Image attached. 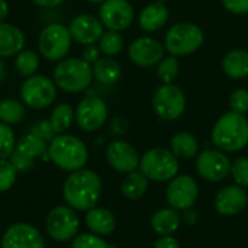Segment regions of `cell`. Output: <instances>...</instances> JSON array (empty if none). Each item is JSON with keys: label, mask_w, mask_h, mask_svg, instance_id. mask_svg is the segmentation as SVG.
<instances>
[{"label": "cell", "mask_w": 248, "mask_h": 248, "mask_svg": "<svg viewBox=\"0 0 248 248\" xmlns=\"http://www.w3.org/2000/svg\"><path fill=\"white\" fill-rule=\"evenodd\" d=\"M169 20V9L166 3L154 1L147 4L140 16H138V25L145 32H154L163 28Z\"/></svg>", "instance_id": "cell-21"}, {"label": "cell", "mask_w": 248, "mask_h": 248, "mask_svg": "<svg viewBox=\"0 0 248 248\" xmlns=\"http://www.w3.org/2000/svg\"><path fill=\"white\" fill-rule=\"evenodd\" d=\"M71 248H110L109 244L93 232L76 235L71 241Z\"/></svg>", "instance_id": "cell-36"}, {"label": "cell", "mask_w": 248, "mask_h": 248, "mask_svg": "<svg viewBox=\"0 0 248 248\" xmlns=\"http://www.w3.org/2000/svg\"><path fill=\"white\" fill-rule=\"evenodd\" d=\"M57 84L46 76L33 74L20 86V97L26 108L41 110L49 108L57 99Z\"/></svg>", "instance_id": "cell-8"}, {"label": "cell", "mask_w": 248, "mask_h": 248, "mask_svg": "<svg viewBox=\"0 0 248 248\" xmlns=\"http://www.w3.org/2000/svg\"><path fill=\"white\" fill-rule=\"evenodd\" d=\"M166 48L164 45L151 38V36H141L132 41L128 46V57L129 60L144 68H150L157 65L164 58Z\"/></svg>", "instance_id": "cell-15"}, {"label": "cell", "mask_w": 248, "mask_h": 248, "mask_svg": "<svg viewBox=\"0 0 248 248\" xmlns=\"http://www.w3.org/2000/svg\"><path fill=\"white\" fill-rule=\"evenodd\" d=\"M154 248H180V244L171 235H163L154 243Z\"/></svg>", "instance_id": "cell-43"}, {"label": "cell", "mask_w": 248, "mask_h": 248, "mask_svg": "<svg viewBox=\"0 0 248 248\" xmlns=\"http://www.w3.org/2000/svg\"><path fill=\"white\" fill-rule=\"evenodd\" d=\"M180 224H182V218L179 212L173 208L160 209L151 217V230L160 237L173 235L176 231H179Z\"/></svg>", "instance_id": "cell-24"}, {"label": "cell", "mask_w": 248, "mask_h": 248, "mask_svg": "<svg viewBox=\"0 0 248 248\" xmlns=\"http://www.w3.org/2000/svg\"><path fill=\"white\" fill-rule=\"evenodd\" d=\"M25 46V33L17 26L0 22V58L15 57Z\"/></svg>", "instance_id": "cell-20"}, {"label": "cell", "mask_w": 248, "mask_h": 248, "mask_svg": "<svg viewBox=\"0 0 248 248\" xmlns=\"http://www.w3.org/2000/svg\"><path fill=\"white\" fill-rule=\"evenodd\" d=\"M230 109L235 113L246 115L248 113V90L235 89L230 96Z\"/></svg>", "instance_id": "cell-38"}, {"label": "cell", "mask_w": 248, "mask_h": 248, "mask_svg": "<svg viewBox=\"0 0 248 248\" xmlns=\"http://www.w3.org/2000/svg\"><path fill=\"white\" fill-rule=\"evenodd\" d=\"M36 6L39 7H45V9H52V7H58L61 6L64 1L67 0H32Z\"/></svg>", "instance_id": "cell-45"}, {"label": "cell", "mask_w": 248, "mask_h": 248, "mask_svg": "<svg viewBox=\"0 0 248 248\" xmlns=\"http://www.w3.org/2000/svg\"><path fill=\"white\" fill-rule=\"evenodd\" d=\"M148 189V179L141 171H132L125 176L121 183V192L125 198L131 201H137L145 195Z\"/></svg>", "instance_id": "cell-28"}, {"label": "cell", "mask_w": 248, "mask_h": 248, "mask_svg": "<svg viewBox=\"0 0 248 248\" xmlns=\"http://www.w3.org/2000/svg\"><path fill=\"white\" fill-rule=\"evenodd\" d=\"M78 228L80 219L77 211L68 205L52 208L45 218V231L48 237L57 243L73 241V238L78 234Z\"/></svg>", "instance_id": "cell-9"}, {"label": "cell", "mask_w": 248, "mask_h": 248, "mask_svg": "<svg viewBox=\"0 0 248 248\" xmlns=\"http://www.w3.org/2000/svg\"><path fill=\"white\" fill-rule=\"evenodd\" d=\"M16 137L10 125L0 122V160H9L16 150Z\"/></svg>", "instance_id": "cell-34"}, {"label": "cell", "mask_w": 248, "mask_h": 248, "mask_svg": "<svg viewBox=\"0 0 248 248\" xmlns=\"http://www.w3.org/2000/svg\"><path fill=\"white\" fill-rule=\"evenodd\" d=\"M17 179V170L10 160H0V193L10 190Z\"/></svg>", "instance_id": "cell-35"}, {"label": "cell", "mask_w": 248, "mask_h": 248, "mask_svg": "<svg viewBox=\"0 0 248 248\" xmlns=\"http://www.w3.org/2000/svg\"><path fill=\"white\" fill-rule=\"evenodd\" d=\"M84 221H86L87 228L93 234L100 235V237L112 234L116 228L115 215L109 209H105V208H97V206L92 208L90 211L86 212Z\"/></svg>", "instance_id": "cell-22"}, {"label": "cell", "mask_w": 248, "mask_h": 248, "mask_svg": "<svg viewBox=\"0 0 248 248\" xmlns=\"http://www.w3.org/2000/svg\"><path fill=\"white\" fill-rule=\"evenodd\" d=\"M153 108L164 121H177L186 110V96L176 84H161L153 94Z\"/></svg>", "instance_id": "cell-10"}, {"label": "cell", "mask_w": 248, "mask_h": 248, "mask_svg": "<svg viewBox=\"0 0 248 248\" xmlns=\"http://www.w3.org/2000/svg\"><path fill=\"white\" fill-rule=\"evenodd\" d=\"M230 174L232 176L235 185L241 187H248V158L247 157H240L231 164V171Z\"/></svg>", "instance_id": "cell-37"}, {"label": "cell", "mask_w": 248, "mask_h": 248, "mask_svg": "<svg viewBox=\"0 0 248 248\" xmlns=\"http://www.w3.org/2000/svg\"><path fill=\"white\" fill-rule=\"evenodd\" d=\"M140 171L148 179L158 183L171 180L179 173V158L167 148H151L140 160Z\"/></svg>", "instance_id": "cell-6"}, {"label": "cell", "mask_w": 248, "mask_h": 248, "mask_svg": "<svg viewBox=\"0 0 248 248\" xmlns=\"http://www.w3.org/2000/svg\"><path fill=\"white\" fill-rule=\"evenodd\" d=\"M199 187L192 176L182 174L170 180L167 187V202L176 211H187L196 203Z\"/></svg>", "instance_id": "cell-13"}, {"label": "cell", "mask_w": 248, "mask_h": 248, "mask_svg": "<svg viewBox=\"0 0 248 248\" xmlns=\"http://www.w3.org/2000/svg\"><path fill=\"white\" fill-rule=\"evenodd\" d=\"M93 78V65L78 57L58 61L52 73V80L57 87L67 93H80L86 90Z\"/></svg>", "instance_id": "cell-4"}, {"label": "cell", "mask_w": 248, "mask_h": 248, "mask_svg": "<svg viewBox=\"0 0 248 248\" xmlns=\"http://www.w3.org/2000/svg\"><path fill=\"white\" fill-rule=\"evenodd\" d=\"M180 74V62L179 57L174 55H164V58L157 64V77L163 84H171Z\"/></svg>", "instance_id": "cell-32"}, {"label": "cell", "mask_w": 248, "mask_h": 248, "mask_svg": "<svg viewBox=\"0 0 248 248\" xmlns=\"http://www.w3.org/2000/svg\"><path fill=\"white\" fill-rule=\"evenodd\" d=\"M171 153L182 160L193 158L199 154V142L190 132H177L170 141Z\"/></svg>", "instance_id": "cell-26"}, {"label": "cell", "mask_w": 248, "mask_h": 248, "mask_svg": "<svg viewBox=\"0 0 248 248\" xmlns=\"http://www.w3.org/2000/svg\"><path fill=\"white\" fill-rule=\"evenodd\" d=\"M203 31L193 22H179L169 28L164 48L174 57H186L198 51L203 44Z\"/></svg>", "instance_id": "cell-5"}, {"label": "cell", "mask_w": 248, "mask_h": 248, "mask_svg": "<svg viewBox=\"0 0 248 248\" xmlns=\"http://www.w3.org/2000/svg\"><path fill=\"white\" fill-rule=\"evenodd\" d=\"M4 74H6V67H4V62H3V60L0 58V81L4 78Z\"/></svg>", "instance_id": "cell-48"}, {"label": "cell", "mask_w": 248, "mask_h": 248, "mask_svg": "<svg viewBox=\"0 0 248 248\" xmlns=\"http://www.w3.org/2000/svg\"><path fill=\"white\" fill-rule=\"evenodd\" d=\"M29 132L35 134L36 137H39V138L44 140L45 142H49V141L57 135L55 131L52 129L49 121H38V122H35V124L31 126Z\"/></svg>", "instance_id": "cell-39"}, {"label": "cell", "mask_w": 248, "mask_h": 248, "mask_svg": "<svg viewBox=\"0 0 248 248\" xmlns=\"http://www.w3.org/2000/svg\"><path fill=\"white\" fill-rule=\"evenodd\" d=\"M9 15V3L6 0H0V22H4Z\"/></svg>", "instance_id": "cell-47"}, {"label": "cell", "mask_w": 248, "mask_h": 248, "mask_svg": "<svg viewBox=\"0 0 248 248\" xmlns=\"http://www.w3.org/2000/svg\"><path fill=\"white\" fill-rule=\"evenodd\" d=\"M214 145L224 153H237L248 145V119L232 110L224 113L211 134Z\"/></svg>", "instance_id": "cell-2"}, {"label": "cell", "mask_w": 248, "mask_h": 248, "mask_svg": "<svg viewBox=\"0 0 248 248\" xmlns=\"http://www.w3.org/2000/svg\"><path fill=\"white\" fill-rule=\"evenodd\" d=\"M106 160L115 171L128 174L140 167L141 157L132 144L116 140L106 147Z\"/></svg>", "instance_id": "cell-17"}, {"label": "cell", "mask_w": 248, "mask_h": 248, "mask_svg": "<svg viewBox=\"0 0 248 248\" xmlns=\"http://www.w3.org/2000/svg\"><path fill=\"white\" fill-rule=\"evenodd\" d=\"M74 121V109L67 103L57 105L49 115V124L57 135L64 134L73 125Z\"/></svg>", "instance_id": "cell-29"}, {"label": "cell", "mask_w": 248, "mask_h": 248, "mask_svg": "<svg viewBox=\"0 0 248 248\" xmlns=\"http://www.w3.org/2000/svg\"><path fill=\"white\" fill-rule=\"evenodd\" d=\"M100 54H102V51H100L99 45L92 44V45H86V46H84L83 54H81V58H83L84 61H87L89 64L93 65L94 62H97V61L100 60Z\"/></svg>", "instance_id": "cell-42"}, {"label": "cell", "mask_w": 248, "mask_h": 248, "mask_svg": "<svg viewBox=\"0 0 248 248\" xmlns=\"http://www.w3.org/2000/svg\"><path fill=\"white\" fill-rule=\"evenodd\" d=\"M128 128V122L124 118H115L112 121V131L115 135H124Z\"/></svg>", "instance_id": "cell-44"}, {"label": "cell", "mask_w": 248, "mask_h": 248, "mask_svg": "<svg viewBox=\"0 0 248 248\" xmlns=\"http://www.w3.org/2000/svg\"><path fill=\"white\" fill-rule=\"evenodd\" d=\"M108 105L99 96H87L80 100L74 110V119L80 129L86 132L99 131L108 121Z\"/></svg>", "instance_id": "cell-11"}, {"label": "cell", "mask_w": 248, "mask_h": 248, "mask_svg": "<svg viewBox=\"0 0 248 248\" xmlns=\"http://www.w3.org/2000/svg\"><path fill=\"white\" fill-rule=\"evenodd\" d=\"M25 118V105L16 99L7 97L0 100V122L16 125Z\"/></svg>", "instance_id": "cell-30"}, {"label": "cell", "mask_w": 248, "mask_h": 248, "mask_svg": "<svg viewBox=\"0 0 248 248\" xmlns=\"http://www.w3.org/2000/svg\"><path fill=\"white\" fill-rule=\"evenodd\" d=\"M183 219L186 221V224L189 225H195L198 222V214L192 209H187L185 211V215H183Z\"/></svg>", "instance_id": "cell-46"}, {"label": "cell", "mask_w": 248, "mask_h": 248, "mask_svg": "<svg viewBox=\"0 0 248 248\" xmlns=\"http://www.w3.org/2000/svg\"><path fill=\"white\" fill-rule=\"evenodd\" d=\"M86 1H89V3H103L105 0H86Z\"/></svg>", "instance_id": "cell-49"}, {"label": "cell", "mask_w": 248, "mask_h": 248, "mask_svg": "<svg viewBox=\"0 0 248 248\" xmlns=\"http://www.w3.org/2000/svg\"><path fill=\"white\" fill-rule=\"evenodd\" d=\"M62 196L74 211L87 212L97 205L102 196V180L93 170L80 169L73 171L62 185Z\"/></svg>", "instance_id": "cell-1"}, {"label": "cell", "mask_w": 248, "mask_h": 248, "mask_svg": "<svg viewBox=\"0 0 248 248\" xmlns=\"http://www.w3.org/2000/svg\"><path fill=\"white\" fill-rule=\"evenodd\" d=\"M222 6L232 15H247L248 0H221Z\"/></svg>", "instance_id": "cell-41"}, {"label": "cell", "mask_w": 248, "mask_h": 248, "mask_svg": "<svg viewBox=\"0 0 248 248\" xmlns=\"http://www.w3.org/2000/svg\"><path fill=\"white\" fill-rule=\"evenodd\" d=\"M1 248H45V240L36 227L26 222H16L4 231Z\"/></svg>", "instance_id": "cell-16"}, {"label": "cell", "mask_w": 248, "mask_h": 248, "mask_svg": "<svg viewBox=\"0 0 248 248\" xmlns=\"http://www.w3.org/2000/svg\"><path fill=\"white\" fill-rule=\"evenodd\" d=\"M248 205V195L244 187L238 185L227 186L215 196V209L219 215L235 217L241 214Z\"/></svg>", "instance_id": "cell-19"}, {"label": "cell", "mask_w": 248, "mask_h": 248, "mask_svg": "<svg viewBox=\"0 0 248 248\" xmlns=\"http://www.w3.org/2000/svg\"><path fill=\"white\" fill-rule=\"evenodd\" d=\"M71 42L73 38L67 26H64L62 23H49L39 33V54L48 61L58 62L67 58L71 49Z\"/></svg>", "instance_id": "cell-7"}, {"label": "cell", "mask_w": 248, "mask_h": 248, "mask_svg": "<svg viewBox=\"0 0 248 248\" xmlns=\"http://www.w3.org/2000/svg\"><path fill=\"white\" fill-rule=\"evenodd\" d=\"M99 19L106 29L121 32L132 25L135 12L128 0H105L99 7Z\"/></svg>", "instance_id": "cell-12"}, {"label": "cell", "mask_w": 248, "mask_h": 248, "mask_svg": "<svg viewBox=\"0 0 248 248\" xmlns=\"http://www.w3.org/2000/svg\"><path fill=\"white\" fill-rule=\"evenodd\" d=\"M16 151H19L20 154H23L32 160H36L39 157H48L46 142L32 132L22 135L16 141Z\"/></svg>", "instance_id": "cell-27"}, {"label": "cell", "mask_w": 248, "mask_h": 248, "mask_svg": "<svg viewBox=\"0 0 248 248\" xmlns=\"http://www.w3.org/2000/svg\"><path fill=\"white\" fill-rule=\"evenodd\" d=\"M157 1H161V3H166V1H169V0H157Z\"/></svg>", "instance_id": "cell-50"}, {"label": "cell", "mask_w": 248, "mask_h": 248, "mask_svg": "<svg viewBox=\"0 0 248 248\" xmlns=\"http://www.w3.org/2000/svg\"><path fill=\"white\" fill-rule=\"evenodd\" d=\"M73 41L81 45H92L96 44L105 32V26L97 16L90 13L77 15L68 26Z\"/></svg>", "instance_id": "cell-18"}, {"label": "cell", "mask_w": 248, "mask_h": 248, "mask_svg": "<svg viewBox=\"0 0 248 248\" xmlns=\"http://www.w3.org/2000/svg\"><path fill=\"white\" fill-rule=\"evenodd\" d=\"M97 42L105 57H116L124 49V38L121 32L116 31H105Z\"/></svg>", "instance_id": "cell-33"}, {"label": "cell", "mask_w": 248, "mask_h": 248, "mask_svg": "<svg viewBox=\"0 0 248 248\" xmlns=\"http://www.w3.org/2000/svg\"><path fill=\"white\" fill-rule=\"evenodd\" d=\"M48 158L61 170L73 173L84 169L89 151L80 138L70 134H58L48 144Z\"/></svg>", "instance_id": "cell-3"}, {"label": "cell", "mask_w": 248, "mask_h": 248, "mask_svg": "<svg viewBox=\"0 0 248 248\" xmlns=\"http://www.w3.org/2000/svg\"><path fill=\"white\" fill-rule=\"evenodd\" d=\"M9 160L12 161V164H13L15 169L17 170V173H26V171H29V170L33 167V163H35V160H32V158H29V157L20 154V153L16 151V150H15V153L10 155Z\"/></svg>", "instance_id": "cell-40"}, {"label": "cell", "mask_w": 248, "mask_h": 248, "mask_svg": "<svg viewBox=\"0 0 248 248\" xmlns=\"http://www.w3.org/2000/svg\"><path fill=\"white\" fill-rule=\"evenodd\" d=\"M222 71L232 80H243L248 77V51L231 49L222 58Z\"/></svg>", "instance_id": "cell-23"}, {"label": "cell", "mask_w": 248, "mask_h": 248, "mask_svg": "<svg viewBox=\"0 0 248 248\" xmlns=\"http://www.w3.org/2000/svg\"><path fill=\"white\" fill-rule=\"evenodd\" d=\"M15 68L22 77L33 76L39 68V55L32 49H22L15 55Z\"/></svg>", "instance_id": "cell-31"}, {"label": "cell", "mask_w": 248, "mask_h": 248, "mask_svg": "<svg viewBox=\"0 0 248 248\" xmlns=\"http://www.w3.org/2000/svg\"><path fill=\"white\" fill-rule=\"evenodd\" d=\"M196 170L208 182H221L231 171V161L221 150H205L198 154Z\"/></svg>", "instance_id": "cell-14"}, {"label": "cell", "mask_w": 248, "mask_h": 248, "mask_svg": "<svg viewBox=\"0 0 248 248\" xmlns=\"http://www.w3.org/2000/svg\"><path fill=\"white\" fill-rule=\"evenodd\" d=\"M121 76H122V67L112 57L100 58L97 62L93 64V77L102 84L106 86L115 84L119 81Z\"/></svg>", "instance_id": "cell-25"}]
</instances>
